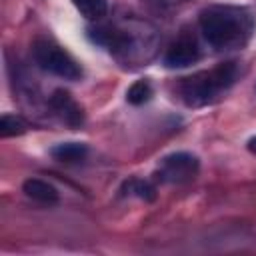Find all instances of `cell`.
<instances>
[{
  "label": "cell",
  "instance_id": "6da1fadb",
  "mask_svg": "<svg viewBox=\"0 0 256 256\" xmlns=\"http://www.w3.org/2000/svg\"><path fill=\"white\" fill-rule=\"evenodd\" d=\"M252 16L238 6H208L200 12V30L214 48L242 46L252 34Z\"/></svg>",
  "mask_w": 256,
  "mask_h": 256
},
{
  "label": "cell",
  "instance_id": "7a4b0ae2",
  "mask_svg": "<svg viewBox=\"0 0 256 256\" xmlns=\"http://www.w3.org/2000/svg\"><path fill=\"white\" fill-rule=\"evenodd\" d=\"M234 78H236L234 62H222V64L214 66L212 70L196 72L180 82L182 100L188 106H204L220 90H226L228 86H232Z\"/></svg>",
  "mask_w": 256,
  "mask_h": 256
},
{
  "label": "cell",
  "instance_id": "3957f363",
  "mask_svg": "<svg viewBox=\"0 0 256 256\" xmlns=\"http://www.w3.org/2000/svg\"><path fill=\"white\" fill-rule=\"evenodd\" d=\"M32 54H34V60L36 64L46 70V72H52L60 78H66V80H76L80 78L82 70L80 66L76 64V60L64 52L60 46H56L54 42H48V40H38L32 48Z\"/></svg>",
  "mask_w": 256,
  "mask_h": 256
},
{
  "label": "cell",
  "instance_id": "277c9868",
  "mask_svg": "<svg viewBox=\"0 0 256 256\" xmlns=\"http://www.w3.org/2000/svg\"><path fill=\"white\" fill-rule=\"evenodd\" d=\"M200 162L194 154L190 152H174L168 154L160 160V168L156 172L160 182H168V184H184L188 180H192L198 174Z\"/></svg>",
  "mask_w": 256,
  "mask_h": 256
},
{
  "label": "cell",
  "instance_id": "5b68a950",
  "mask_svg": "<svg viewBox=\"0 0 256 256\" xmlns=\"http://www.w3.org/2000/svg\"><path fill=\"white\" fill-rule=\"evenodd\" d=\"M198 58H200V50H198L194 36L182 34L168 48V52L164 56V64L168 68H186V66L194 64Z\"/></svg>",
  "mask_w": 256,
  "mask_h": 256
},
{
  "label": "cell",
  "instance_id": "8992f818",
  "mask_svg": "<svg viewBox=\"0 0 256 256\" xmlns=\"http://www.w3.org/2000/svg\"><path fill=\"white\" fill-rule=\"evenodd\" d=\"M50 106L60 116V120L68 124L70 128H78L84 120L82 108L76 104V100L66 90H54V94L50 96Z\"/></svg>",
  "mask_w": 256,
  "mask_h": 256
},
{
  "label": "cell",
  "instance_id": "52a82bcc",
  "mask_svg": "<svg viewBox=\"0 0 256 256\" xmlns=\"http://www.w3.org/2000/svg\"><path fill=\"white\" fill-rule=\"evenodd\" d=\"M22 190L28 198L40 202V204H56L58 202V190L46 182V180H40V178H28L24 180L22 184Z\"/></svg>",
  "mask_w": 256,
  "mask_h": 256
},
{
  "label": "cell",
  "instance_id": "ba28073f",
  "mask_svg": "<svg viewBox=\"0 0 256 256\" xmlns=\"http://www.w3.org/2000/svg\"><path fill=\"white\" fill-rule=\"evenodd\" d=\"M50 154L52 158L60 160V162H80L86 158L88 154V146L82 144V142H62V144H56L50 148Z\"/></svg>",
  "mask_w": 256,
  "mask_h": 256
},
{
  "label": "cell",
  "instance_id": "9c48e42d",
  "mask_svg": "<svg viewBox=\"0 0 256 256\" xmlns=\"http://www.w3.org/2000/svg\"><path fill=\"white\" fill-rule=\"evenodd\" d=\"M72 2L86 20H100L102 16H106L108 10L106 0H72Z\"/></svg>",
  "mask_w": 256,
  "mask_h": 256
},
{
  "label": "cell",
  "instance_id": "30bf717a",
  "mask_svg": "<svg viewBox=\"0 0 256 256\" xmlns=\"http://www.w3.org/2000/svg\"><path fill=\"white\" fill-rule=\"evenodd\" d=\"M150 98H152V86L148 80H136L126 92V100L134 106H140V104L148 102Z\"/></svg>",
  "mask_w": 256,
  "mask_h": 256
},
{
  "label": "cell",
  "instance_id": "8fae6325",
  "mask_svg": "<svg viewBox=\"0 0 256 256\" xmlns=\"http://www.w3.org/2000/svg\"><path fill=\"white\" fill-rule=\"evenodd\" d=\"M26 132V122L20 116L14 114H4L0 118V136L8 138V136H20Z\"/></svg>",
  "mask_w": 256,
  "mask_h": 256
},
{
  "label": "cell",
  "instance_id": "7c38bea8",
  "mask_svg": "<svg viewBox=\"0 0 256 256\" xmlns=\"http://www.w3.org/2000/svg\"><path fill=\"white\" fill-rule=\"evenodd\" d=\"M124 190H128L130 194H136L138 198H144V200H154L156 192H154V186L150 182H142V180H130L124 184Z\"/></svg>",
  "mask_w": 256,
  "mask_h": 256
},
{
  "label": "cell",
  "instance_id": "4fadbf2b",
  "mask_svg": "<svg viewBox=\"0 0 256 256\" xmlns=\"http://www.w3.org/2000/svg\"><path fill=\"white\" fill-rule=\"evenodd\" d=\"M248 150H250V152H254V154H256V136H252V138H250V140H248Z\"/></svg>",
  "mask_w": 256,
  "mask_h": 256
}]
</instances>
